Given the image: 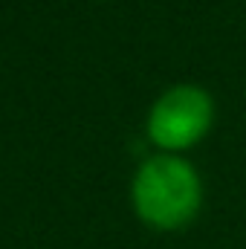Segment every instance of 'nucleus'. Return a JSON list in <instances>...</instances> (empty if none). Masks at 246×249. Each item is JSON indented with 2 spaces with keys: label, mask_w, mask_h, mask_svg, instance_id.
Instances as JSON below:
<instances>
[{
  "label": "nucleus",
  "mask_w": 246,
  "mask_h": 249,
  "mask_svg": "<svg viewBox=\"0 0 246 249\" xmlns=\"http://www.w3.org/2000/svg\"><path fill=\"white\" fill-rule=\"evenodd\" d=\"M214 122V102L197 84H177L165 90L148 113V139L162 154H177L197 145Z\"/></svg>",
  "instance_id": "f03ea898"
},
{
  "label": "nucleus",
  "mask_w": 246,
  "mask_h": 249,
  "mask_svg": "<svg viewBox=\"0 0 246 249\" xmlns=\"http://www.w3.org/2000/svg\"><path fill=\"white\" fill-rule=\"evenodd\" d=\"M130 200L142 223L168 232L188 226L197 217L203 183L188 160L177 154H154L136 168Z\"/></svg>",
  "instance_id": "f257e3e1"
}]
</instances>
